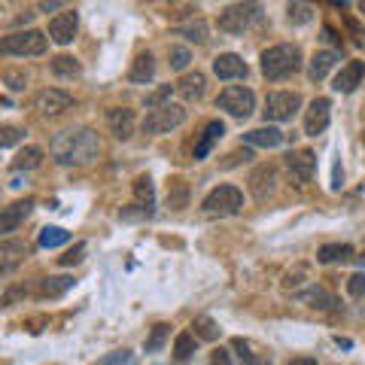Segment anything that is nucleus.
I'll list each match as a JSON object with an SVG mask.
<instances>
[{
	"label": "nucleus",
	"mask_w": 365,
	"mask_h": 365,
	"mask_svg": "<svg viewBox=\"0 0 365 365\" xmlns=\"http://www.w3.org/2000/svg\"><path fill=\"white\" fill-rule=\"evenodd\" d=\"M49 153L55 158V165L61 168H86L98 158L101 153V140L98 134L91 128H67V131H58L52 137L49 143Z\"/></svg>",
	"instance_id": "obj_1"
},
{
	"label": "nucleus",
	"mask_w": 365,
	"mask_h": 365,
	"mask_svg": "<svg viewBox=\"0 0 365 365\" xmlns=\"http://www.w3.org/2000/svg\"><path fill=\"white\" fill-rule=\"evenodd\" d=\"M302 71V49L295 43H277L262 52V73L271 83H283Z\"/></svg>",
	"instance_id": "obj_2"
},
{
	"label": "nucleus",
	"mask_w": 365,
	"mask_h": 365,
	"mask_svg": "<svg viewBox=\"0 0 365 365\" xmlns=\"http://www.w3.org/2000/svg\"><path fill=\"white\" fill-rule=\"evenodd\" d=\"M49 49V37L43 31H13L0 37V55H13V58H37Z\"/></svg>",
	"instance_id": "obj_3"
},
{
	"label": "nucleus",
	"mask_w": 365,
	"mask_h": 365,
	"mask_svg": "<svg viewBox=\"0 0 365 365\" xmlns=\"http://www.w3.org/2000/svg\"><path fill=\"white\" fill-rule=\"evenodd\" d=\"M259 21H262V6L259 4H232L228 9L220 13V31L241 37L244 31L259 25Z\"/></svg>",
	"instance_id": "obj_4"
},
{
	"label": "nucleus",
	"mask_w": 365,
	"mask_h": 365,
	"mask_svg": "<svg viewBox=\"0 0 365 365\" xmlns=\"http://www.w3.org/2000/svg\"><path fill=\"white\" fill-rule=\"evenodd\" d=\"M244 207V192L237 186H216L207 198L201 201V210L207 216H235Z\"/></svg>",
	"instance_id": "obj_5"
},
{
	"label": "nucleus",
	"mask_w": 365,
	"mask_h": 365,
	"mask_svg": "<svg viewBox=\"0 0 365 365\" xmlns=\"http://www.w3.org/2000/svg\"><path fill=\"white\" fill-rule=\"evenodd\" d=\"M182 122H186V110L180 104H168V107L146 113V119L140 122V131L150 134V137H158V134H170L174 128H180Z\"/></svg>",
	"instance_id": "obj_6"
},
{
	"label": "nucleus",
	"mask_w": 365,
	"mask_h": 365,
	"mask_svg": "<svg viewBox=\"0 0 365 365\" xmlns=\"http://www.w3.org/2000/svg\"><path fill=\"white\" fill-rule=\"evenodd\" d=\"M216 107L225 110L228 116H235V119H247V116H253V110H256V95L247 86H228L220 91Z\"/></svg>",
	"instance_id": "obj_7"
},
{
	"label": "nucleus",
	"mask_w": 365,
	"mask_h": 365,
	"mask_svg": "<svg viewBox=\"0 0 365 365\" xmlns=\"http://www.w3.org/2000/svg\"><path fill=\"white\" fill-rule=\"evenodd\" d=\"M302 110V95L299 91H271L265 98V119L268 122H289L295 113Z\"/></svg>",
	"instance_id": "obj_8"
},
{
	"label": "nucleus",
	"mask_w": 365,
	"mask_h": 365,
	"mask_svg": "<svg viewBox=\"0 0 365 365\" xmlns=\"http://www.w3.org/2000/svg\"><path fill=\"white\" fill-rule=\"evenodd\" d=\"M73 107V98L64 88H43L34 95V110H40L43 116H61Z\"/></svg>",
	"instance_id": "obj_9"
},
{
	"label": "nucleus",
	"mask_w": 365,
	"mask_h": 365,
	"mask_svg": "<svg viewBox=\"0 0 365 365\" xmlns=\"http://www.w3.org/2000/svg\"><path fill=\"white\" fill-rule=\"evenodd\" d=\"M287 170L295 180V186H307L317 174V155L311 150H295L287 155Z\"/></svg>",
	"instance_id": "obj_10"
},
{
	"label": "nucleus",
	"mask_w": 365,
	"mask_h": 365,
	"mask_svg": "<svg viewBox=\"0 0 365 365\" xmlns=\"http://www.w3.org/2000/svg\"><path fill=\"white\" fill-rule=\"evenodd\" d=\"M329 122H332V101L329 98H314L311 107L304 113V134L307 137H317L329 128Z\"/></svg>",
	"instance_id": "obj_11"
},
{
	"label": "nucleus",
	"mask_w": 365,
	"mask_h": 365,
	"mask_svg": "<svg viewBox=\"0 0 365 365\" xmlns=\"http://www.w3.org/2000/svg\"><path fill=\"white\" fill-rule=\"evenodd\" d=\"M31 210H34V201L31 198L16 201V204H9V207H0V237L19 232V225L28 220Z\"/></svg>",
	"instance_id": "obj_12"
},
{
	"label": "nucleus",
	"mask_w": 365,
	"mask_h": 365,
	"mask_svg": "<svg viewBox=\"0 0 365 365\" xmlns=\"http://www.w3.org/2000/svg\"><path fill=\"white\" fill-rule=\"evenodd\" d=\"M76 31H79V16L73 13V9H67V13L55 16V19L49 21V40H52V43H58V46L73 43Z\"/></svg>",
	"instance_id": "obj_13"
},
{
	"label": "nucleus",
	"mask_w": 365,
	"mask_h": 365,
	"mask_svg": "<svg viewBox=\"0 0 365 365\" xmlns=\"http://www.w3.org/2000/svg\"><path fill=\"white\" fill-rule=\"evenodd\" d=\"M274 182H277V170H274L271 165H259L253 174H250V195H253L256 201H265L274 195Z\"/></svg>",
	"instance_id": "obj_14"
},
{
	"label": "nucleus",
	"mask_w": 365,
	"mask_h": 365,
	"mask_svg": "<svg viewBox=\"0 0 365 365\" xmlns=\"http://www.w3.org/2000/svg\"><path fill=\"white\" fill-rule=\"evenodd\" d=\"M213 73L225 79V83H232V79H244L247 76V61L241 58V55L235 52H222L213 58Z\"/></svg>",
	"instance_id": "obj_15"
},
{
	"label": "nucleus",
	"mask_w": 365,
	"mask_h": 365,
	"mask_svg": "<svg viewBox=\"0 0 365 365\" xmlns=\"http://www.w3.org/2000/svg\"><path fill=\"white\" fill-rule=\"evenodd\" d=\"M174 88L180 91V98L186 101V104H195V101L204 98V91H207V76L201 71H189V73H182V79Z\"/></svg>",
	"instance_id": "obj_16"
},
{
	"label": "nucleus",
	"mask_w": 365,
	"mask_h": 365,
	"mask_svg": "<svg viewBox=\"0 0 365 365\" xmlns=\"http://www.w3.org/2000/svg\"><path fill=\"white\" fill-rule=\"evenodd\" d=\"M107 125L113 137H119V140H128V137L134 134L137 128V119H134V110H125V107H116L107 113Z\"/></svg>",
	"instance_id": "obj_17"
},
{
	"label": "nucleus",
	"mask_w": 365,
	"mask_h": 365,
	"mask_svg": "<svg viewBox=\"0 0 365 365\" xmlns=\"http://www.w3.org/2000/svg\"><path fill=\"white\" fill-rule=\"evenodd\" d=\"M362 73H365V64L362 61H350V64H344L338 71L332 88L341 91V95H350V91H356V86L362 83Z\"/></svg>",
	"instance_id": "obj_18"
},
{
	"label": "nucleus",
	"mask_w": 365,
	"mask_h": 365,
	"mask_svg": "<svg viewBox=\"0 0 365 365\" xmlns=\"http://www.w3.org/2000/svg\"><path fill=\"white\" fill-rule=\"evenodd\" d=\"M222 134H225V125H222L220 119H213V122L204 125V131H201L198 143H195V162H198V158H207V155H210L213 146L222 140Z\"/></svg>",
	"instance_id": "obj_19"
},
{
	"label": "nucleus",
	"mask_w": 365,
	"mask_h": 365,
	"mask_svg": "<svg viewBox=\"0 0 365 365\" xmlns=\"http://www.w3.org/2000/svg\"><path fill=\"white\" fill-rule=\"evenodd\" d=\"M244 143L247 146H262V150H277L283 143V131L274 128V125H265V128H253L244 134Z\"/></svg>",
	"instance_id": "obj_20"
},
{
	"label": "nucleus",
	"mask_w": 365,
	"mask_h": 365,
	"mask_svg": "<svg viewBox=\"0 0 365 365\" xmlns=\"http://www.w3.org/2000/svg\"><path fill=\"white\" fill-rule=\"evenodd\" d=\"M232 350L237 353V359H241V365H271V356L265 350H259L253 341L247 338H235L232 341Z\"/></svg>",
	"instance_id": "obj_21"
},
{
	"label": "nucleus",
	"mask_w": 365,
	"mask_h": 365,
	"mask_svg": "<svg viewBox=\"0 0 365 365\" xmlns=\"http://www.w3.org/2000/svg\"><path fill=\"white\" fill-rule=\"evenodd\" d=\"M299 302L307 304V307H314V311H335V307H338V299L329 289H323V287L302 289L299 292Z\"/></svg>",
	"instance_id": "obj_22"
},
{
	"label": "nucleus",
	"mask_w": 365,
	"mask_h": 365,
	"mask_svg": "<svg viewBox=\"0 0 365 365\" xmlns=\"http://www.w3.org/2000/svg\"><path fill=\"white\" fill-rule=\"evenodd\" d=\"M335 64H338V52H332V49L317 52L311 58V64H307V79H311V83H323Z\"/></svg>",
	"instance_id": "obj_23"
},
{
	"label": "nucleus",
	"mask_w": 365,
	"mask_h": 365,
	"mask_svg": "<svg viewBox=\"0 0 365 365\" xmlns=\"http://www.w3.org/2000/svg\"><path fill=\"white\" fill-rule=\"evenodd\" d=\"M128 79L137 86H146V83H153L155 79V58L150 52H143V55H137L134 64H131V71H128Z\"/></svg>",
	"instance_id": "obj_24"
},
{
	"label": "nucleus",
	"mask_w": 365,
	"mask_h": 365,
	"mask_svg": "<svg viewBox=\"0 0 365 365\" xmlns=\"http://www.w3.org/2000/svg\"><path fill=\"white\" fill-rule=\"evenodd\" d=\"M168 207L170 210H182L189 207V182L182 177H174L168 182Z\"/></svg>",
	"instance_id": "obj_25"
},
{
	"label": "nucleus",
	"mask_w": 365,
	"mask_h": 365,
	"mask_svg": "<svg viewBox=\"0 0 365 365\" xmlns=\"http://www.w3.org/2000/svg\"><path fill=\"white\" fill-rule=\"evenodd\" d=\"M52 73L58 79H76L79 73H83V67H79V61L73 58V55H55L52 58Z\"/></svg>",
	"instance_id": "obj_26"
},
{
	"label": "nucleus",
	"mask_w": 365,
	"mask_h": 365,
	"mask_svg": "<svg viewBox=\"0 0 365 365\" xmlns=\"http://www.w3.org/2000/svg\"><path fill=\"white\" fill-rule=\"evenodd\" d=\"M73 277H64V274H61V277H46L43 283H40V295H43V299H58V295H64L67 289H73Z\"/></svg>",
	"instance_id": "obj_27"
},
{
	"label": "nucleus",
	"mask_w": 365,
	"mask_h": 365,
	"mask_svg": "<svg viewBox=\"0 0 365 365\" xmlns=\"http://www.w3.org/2000/svg\"><path fill=\"white\" fill-rule=\"evenodd\" d=\"M350 256H353V247L350 244H326V247H319L317 262H323V265H332V262H344Z\"/></svg>",
	"instance_id": "obj_28"
},
{
	"label": "nucleus",
	"mask_w": 365,
	"mask_h": 365,
	"mask_svg": "<svg viewBox=\"0 0 365 365\" xmlns=\"http://www.w3.org/2000/svg\"><path fill=\"white\" fill-rule=\"evenodd\" d=\"M220 323H216L213 317H195V323H192V335H195L198 341H216L220 338Z\"/></svg>",
	"instance_id": "obj_29"
},
{
	"label": "nucleus",
	"mask_w": 365,
	"mask_h": 365,
	"mask_svg": "<svg viewBox=\"0 0 365 365\" xmlns=\"http://www.w3.org/2000/svg\"><path fill=\"white\" fill-rule=\"evenodd\" d=\"M71 244V232H64L58 225H46L40 232V247L43 250H55V247H64Z\"/></svg>",
	"instance_id": "obj_30"
},
{
	"label": "nucleus",
	"mask_w": 365,
	"mask_h": 365,
	"mask_svg": "<svg viewBox=\"0 0 365 365\" xmlns=\"http://www.w3.org/2000/svg\"><path fill=\"white\" fill-rule=\"evenodd\" d=\"M40 162H43V150H40V146H25V150L13 158V168L16 170H34V168H40Z\"/></svg>",
	"instance_id": "obj_31"
},
{
	"label": "nucleus",
	"mask_w": 365,
	"mask_h": 365,
	"mask_svg": "<svg viewBox=\"0 0 365 365\" xmlns=\"http://www.w3.org/2000/svg\"><path fill=\"white\" fill-rule=\"evenodd\" d=\"M195 344H198V338L192 335V332H180L177 341H174V356H177V362L192 359V353H195Z\"/></svg>",
	"instance_id": "obj_32"
},
{
	"label": "nucleus",
	"mask_w": 365,
	"mask_h": 365,
	"mask_svg": "<svg viewBox=\"0 0 365 365\" xmlns=\"http://www.w3.org/2000/svg\"><path fill=\"white\" fill-rule=\"evenodd\" d=\"M177 37H186L189 43H204V40H207V21H204V19L189 21V25L177 28Z\"/></svg>",
	"instance_id": "obj_33"
},
{
	"label": "nucleus",
	"mask_w": 365,
	"mask_h": 365,
	"mask_svg": "<svg viewBox=\"0 0 365 365\" xmlns=\"http://www.w3.org/2000/svg\"><path fill=\"white\" fill-rule=\"evenodd\" d=\"M134 198H137V204H143V207H153L155 204V189H153L150 177H137L134 180Z\"/></svg>",
	"instance_id": "obj_34"
},
{
	"label": "nucleus",
	"mask_w": 365,
	"mask_h": 365,
	"mask_svg": "<svg viewBox=\"0 0 365 365\" xmlns=\"http://www.w3.org/2000/svg\"><path fill=\"white\" fill-rule=\"evenodd\" d=\"M192 61V52L186 49V46H170L168 49V67L170 71H186Z\"/></svg>",
	"instance_id": "obj_35"
},
{
	"label": "nucleus",
	"mask_w": 365,
	"mask_h": 365,
	"mask_svg": "<svg viewBox=\"0 0 365 365\" xmlns=\"http://www.w3.org/2000/svg\"><path fill=\"white\" fill-rule=\"evenodd\" d=\"M168 335H170V326L168 323H158V326H153V332H150V338H146V353H158L165 347V341H168Z\"/></svg>",
	"instance_id": "obj_36"
},
{
	"label": "nucleus",
	"mask_w": 365,
	"mask_h": 365,
	"mask_svg": "<svg viewBox=\"0 0 365 365\" xmlns=\"http://www.w3.org/2000/svg\"><path fill=\"white\" fill-rule=\"evenodd\" d=\"M122 222H146L153 220V207H143V204H134V207H122L119 210Z\"/></svg>",
	"instance_id": "obj_37"
},
{
	"label": "nucleus",
	"mask_w": 365,
	"mask_h": 365,
	"mask_svg": "<svg viewBox=\"0 0 365 365\" xmlns=\"http://www.w3.org/2000/svg\"><path fill=\"white\" fill-rule=\"evenodd\" d=\"M25 131L16 128V125H0V150H9V146H19Z\"/></svg>",
	"instance_id": "obj_38"
},
{
	"label": "nucleus",
	"mask_w": 365,
	"mask_h": 365,
	"mask_svg": "<svg viewBox=\"0 0 365 365\" xmlns=\"http://www.w3.org/2000/svg\"><path fill=\"white\" fill-rule=\"evenodd\" d=\"M170 91H174V86H162V88H155L153 95H146V110H158V107H168L170 104Z\"/></svg>",
	"instance_id": "obj_39"
},
{
	"label": "nucleus",
	"mask_w": 365,
	"mask_h": 365,
	"mask_svg": "<svg viewBox=\"0 0 365 365\" xmlns=\"http://www.w3.org/2000/svg\"><path fill=\"white\" fill-rule=\"evenodd\" d=\"M314 9L307 4H289V25H304V21H311Z\"/></svg>",
	"instance_id": "obj_40"
},
{
	"label": "nucleus",
	"mask_w": 365,
	"mask_h": 365,
	"mask_svg": "<svg viewBox=\"0 0 365 365\" xmlns=\"http://www.w3.org/2000/svg\"><path fill=\"white\" fill-rule=\"evenodd\" d=\"M98 365H134V353L131 350H113Z\"/></svg>",
	"instance_id": "obj_41"
},
{
	"label": "nucleus",
	"mask_w": 365,
	"mask_h": 365,
	"mask_svg": "<svg viewBox=\"0 0 365 365\" xmlns=\"http://www.w3.org/2000/svg\"><path fill=\"white\" fill-rule=\"evenodd\" d=\"M83 253H86V244H76L73 250H67V253L58 259L64 268H71V265H79V262H83Z\"/></svg>",
	"instance_id": "obj_42"
},
{
	"label": "nucleus",
	"mask_w": 365,
	"mask_h": 365,
	"mask_svg": "<svg viewBox=\"0 0 365 365\" xmlns=\"http://www.w3.org/2000/svg\"><path fill=\"white\" fill-rule=\"evenodd\" d=\"M347 292L353 295V299H362L365 295V274H353V277L347 280Z\"/></svg>",
	"instance_id": "obj_43"
},
{
	"label": "nucleus",
	"mask_w": 365,
	"mask_h": 365,
	"mask_svg": "<svg viewBox=\"0 0 365 365\" xmlns=\"http://www.w3.org/2000/svg\"><path fill=\"white\" fill-rule=\"evenodd\" d=\"M210 365H232V353H228L225 347H216L210 353Z\"/></svg>",
	"instance_id": "obj_44"
},
{
	"label": "nucleus",
	"mask_w": 365,
	"mask_h": 365,
	"mask_svg": "<svg viewBox=\"0 0 365 365\" xmlns=\"http://www.w3.org/2000/svg\"><path fill=\"white\" fill-rule=\"evenodd\" d=\"M250 158H253V153H250V150H237V153L228 155L225 168H235V165H241V162H250Z\"/></svg>",
	"instance_id": "obj_45"
},
{
	"label": "nucleus",
	"mask_w": 365,
	"mask_h": 365,
	"mask_svg": "<svg viewBox=\"0 0 365 365\" xmlns=\"http://www.w3.org/2000/svg\"><path fill=\"white\" fill-rule=\"evenodd\" d=\"M4 79H6V83H9V88H25V83H28V76L25 73H4Z\"/></svg>",
	"instance_id": "obj_46"
},
{
	"label": "nucleus",
	"mask_w": 365,
	"mask_h": 365,
	"mask_svg": "<svg viewBox=\"0 0 365 365\" xmlns=\"http://www.w3.org/2000/svg\"><path fill=\"white\" fill-rule=\"evenodd\" d=\"M287 365H317V359H311V356H295V359H289Z\"/></svg>",
	"instance_id": "obj_47"
},
{
	"label": "nucleus",
	"mask_w": 365,
	"mask_h": 365,
	"mask_svg": "<svg viewBox=\"0 0 365 365\" xmlns=\"http://www.w3.org/2000/svg\"><path fill=\"white\" fill-rule=\"evenodd\" d=\"M64 4H58V0H52V4H49V0H46V4H40V9H43V13H52V9H61Z\"/></svg>",
	"instance_id": "obj_48"
},
{
	"label": "nucleus",
	"mask_w": 365,
	"mask_h": 365,
	"mask_svg": "<svg viewBox=\"0 0 365 365\" xmlns=\"http://www.w3.org/2000/svg\"><path fill=\"white\" fill-rule=\"evenodd\" d=\"M341 180H344V174H341V165H335V177H332V189H341Z\"/></svg>",
	"instance_id": "obj_49"
},
{
	"label": "nucleus",
	"mask_w": 365,
	"mask_h": 365,
	"mask_svg": "<svg viewBox=\"0 0 365 365\" xmlns=\"http://www.w3.org/2000/svg\"><path fill=\"white\" fill-rule=\"evenodd\" d=\"M359 9H362V13H365V4H362V6H359Z\"/></svg>",
	"instance_id": "obj_50"
}]
</instances>
